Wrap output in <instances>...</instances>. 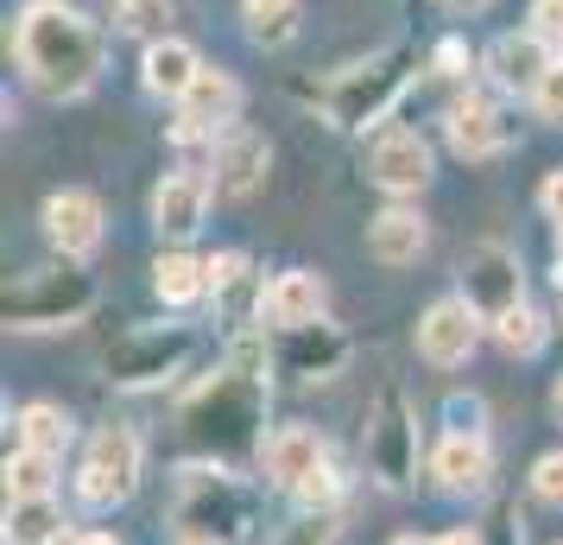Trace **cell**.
I'll use <instances>...</instances> for the list:
<instances>
[{
  "label": "cell",
  "mask_w": 563,
  "mask_h": 545,
  "mask_svg": "<svg viewBox=\"0 0 563 545\" xmlns=\"http://www.w3.org/2000/svg\"><path fill=\"white\" fill-rule=\"evenodd\" d=\"M13 57H20V70L38 96L70 102V96L96 89L108 64V39L70 0H26L20 20H13Z\"/></svg>",
  "instance_id": "obj_1"
},
{
  "label": "cell",
  "mask_w": 563,
  "mask_h": 545,
  "mask_svg": "<svg viewBox=\"0 0 563 545\" xmlns=\"http://www.w3.org/2000/svg\"><path fill=\"white\" fill-rule=\"evenodd\" d=\"M260 413H266V374L222 362L190 406H184V438L203 450V464H234L247 450H266L260 438Z\"/></svg>",
  "instance_id": "obj_2"
},
{
  "label": "cell",
  "mask_w": 563,
  "mask_h": 545,
  "mask_svg": "<svg viewBox=\"0 0 563 545\" xmlns=\"http://www.w3.org/2000/svg\"><path fill=\"white\" fill-rule=\"evenodd\" d=\"M260 501L254 489L234 476L229 464H184L178 469V501H172V526H178L184 539H216V545H234L247 539V526H254Z\"/></svg>",
  "instance_id": "obj_3"
},
{
  "label": "cell",
  "mask_w": 563,
  "mask_h": 545,
  "mask_svg": "<svg viewBox=\"0 0 563 545\" xmlns=\"http://www.w3.org/2000/svg\"><path fill=\"white\" fill-rule=\"evenodd\" d=\"M411 77H418V52H411V45H386V52L361 57V64L335 70V77L323 83V115L349 133L380 128L386 115L399 108V96L411 89Z\"/></svg>",
  "instance_id": "obj_4"
},
{
  "label": "cell",
  "mask_w": 563,
  "mask_h": 545,
  "mask_svg": "<svg viewBox=\"0 0 563 545\" xmlns=\"http://www.w3.org/2000/svg\"><path fill=\"white\" fill-rule=\"evenodd\" d=\"M0 312L13 330H64V324H82L96 312V273H82L77 260L64 266H45V273H26L20 286H7Z\"/></svg>",
  "instance_id": "obj_5"
},
{
  "label": "cell",
  "mask_w": 563,
  "mask_h": 545,
  "mask_svg": "<svg viewBox=\"0 0 563 545\" xmlns=\"http://www.w3.org/2000/svg\"><path fill=\"white\" fill-rule=\"evenodd\" d=\"M190 356H197V330L190 324H140V330H128V337H114L102 349V374L114 388H158Z\"/></svg>",
  "instance_id": "obj_6"
},
{
  "label": "cell",
  "mask_w": 563,
  "mask_h": 545,
  "mask_svg": "<svg viewBox=\"0 0 563 545\" xmlns=\"http://www.w3.org/2000/svg\"><path fill=\"white\" fill-rule=\"evenodd\" d=\"M140 469H146V444L133 425H102L89 450H82V469H77V494L89 508H114L140 489Z\"/></svg>",
  "instance_id": "obj_7"
},
{
  "label": "cell",
  "mask_w": 563,
  "mask_h": 545,
  "mask_svg": "<svg viewBox=\"0 0 563 545\" xmlns=\"http://www.w3.org/2000/svg\"><path fill=\"white\" fill-rule=\"evenodd\" d=\"M367 476L380 489H411L418 476V418H411V400L399 388H380L374 400V418H367Z\"/></svg>",
  "instance_id": "obj_8"
},
{
  "label": "cell",
  "mask_w": 563,
  "mask_h": 545,
  "mask_svg": "<svg viewBox=\"0 0 563 545\" xmlns=\"http://www.w3.org/2000/svg\"><path fill=\"white\" fill-rule=\"evenodd\" d=\"M462 298L475 305L482 324H500L507 312L526 305V266H519L507 241H475L462 254Z\"/></svg>",
  "instance_id": "obj_9"
},
{
  "label": "cell",
  "mask_w": 563,
  "mask_h": 545,
  "mask_svg": "<svg viewBox=\"0 0 563 545\" xmlns=\"http://www.w3.org/2000/svg\"><path fill=\"white\" fill-rule=\"evenodd\" d=\"M443 133H450V146H456L462 159H494L519 140V121L507 115L500 96L468 89V96H456V102L443 108Z\"/></svg>",
  "instance_id": "obj_10"
},
{
  "label": "cell",
  "mask_w": 563,
  "mask_h": 545,
  "mask_svg": "<svg viewBox=\"0 0 563 545\" xmlns=\"http://www.w3.org/2000/svg\"><path fill=\"white\" fill-rule=\"evenodd\" d=\"M367 178L380 184L386 197H418V190L431 184V146H424V133H411V128L374 133V146H367Z\"/></svg>",
  "instance_id": "obj_11"
},
{
  "label": "cell",
  "mask_w": 563,
  "mask_h": 545,
  "mask_svg": "<svg viewBox=\"0 0 563 545\" xmlns=\"http://www.w3.org/2000/svg\"><path fill=\"white\" fill-rule=\"evenodd\" d=\"M475 342H482V317H475V305L468 298H437L431 312L418 317V356L431 368H462L468 356H475Z\"/></svg>",
  "instance_id": "obj_12"
},
{
  "label": "cell",
  "mask_w": 563,
  "mask_h": 545,
  "mask_svg": "<svg viewBox=\"0 0 563 545\" xmlns=\"http://www.w3.org/2000/svg\"><path fill=\"white\" fill-rule=\"evenodd\" d=\"M38 222H45V235H52V248L64 260L96 254L102 235H108V216H102V204H96L89 190H57V197H45Z\"/></svg>",
  "instance_id": "obj_13"
},
{
  "label": "cell",
  "mask_w": 563,
  "mask_h": 545,
  "mask_svg": "<svg viewBox=\"0 0 563 545\" xmlns=\"http://www.w3.org/2000/svg\"><path fill=\"white\" fill-rule=\"evenodd\" d=\"M330 312V286L310 273V266H285L273 286L260 292V317L273 330H305V324H323Z\"/></svg>",
  "instance_id": "obj_14"
},
{
  "label": "cell",
  "mask_w": 563,
  "mask_h": 545,
  "mask_svg": "<svg viewBox=\"0 0 563 545\" xmlns=\"http://www.w3.org/2000/svg\"><path fill=\"white\" fill-rule=\"evenodd\" d=\"M551 64H558V57H551V45H544L532 26L500 32V39L487 45V77H494V89H507V96H532Z\"/></svg>",
  "instance_id": "obj_15"
},
{
  "label": "cell",
  "mask_w": 563,
  "mask_h": 545,
  "mask_svg": "<svg viewBox=\"0 0 563 545\" xmlns=\"http://www.w3.org/2000/svg\"><path fill=\"white\" fill-rule=\"evenodd\" d=\"M342 362H349V337L335 330L330 317L305 324V330H279V368L291 381H330Z\"/></svg>",
  "instance_id": "obj_16"
},
{
  "label": "cell",
  "mask_w": 563,
  "mask_h": 545,
  "mask_svg": "<svg viewBox=\"0 0 563 545\" xmlns=\"http://www.w3.org/2000/svg\"><path fill=\"white\" fill-rule=\"evenodd\" d=\"M266 165H273V146H266V133L254 128H222L216 140V190L222 197H254L260 178H266Z\"/></svg>",
  "instance_id": "obj_17"
},
{
  "label": "cell",
  "mask_w": 563,
  "mask_h": 545,
  "mask_svg": "<svg viewBox=\"0 0 563 545\" xmlns=\"http://www.w3.org/2000/svg\"><path fill=\"white\" fill-rule=\"evenodd\" d=\"M209 190H216V184H209L203 172H172V178L153 190V229L165 235V241L197 235L203 216H209Z\"/></svg>",
  "instance_id": "obj_18"
},
{
  "label": "cell",
  "mask_w": 563,
  "mask_h": 545,
  "mask_svg": "<svg viewBox=\"0 0 563 545\" xmlns=\"http://www.w3.org/2000/svg\"><path fill=\"white\" fill-rule=\"evenodd\" d=\"M260 464H266V476H273L279 489H298L305 476H317V469L330 464V450L317 438V425H279V432L266 438V450H260Z\"/></svg>",
  "instance_id": "obj_19"
},
{
  "label": "cell",
  "mask_w": 563,
  "mask_h": 545,
  "mask_svg": "<svg viewBox=\"0 0 563 545\" xmlns=\"http://www.w3.org/2000/svg\"><path fill=\"white\" fill-rule=\"evenodd\" d=\"M431 476L443 494H482L487 482H494V450H487V438H450L431 450Z\"/></svg>",
  "instance_id": "obj_20"
},
{
  "label": "cell",
  "mask_w": 563,
  "mask_h": 545,
  "mask_svg": "<svg viewBox=\"0 0 563 545\" xmlns=\"http://www.w3.org/2000/svg\"><path fill=\"white\" fill-rule=\"evenodd\" d=\"M424 216L418 209H406V204H393V209H380L374 222H367V254L380 260V266H411V260L424 254Z\"/></svg>",
  "instance_id": "obj_21"
},
{
  "label": "cell",
  "mask_w": 563,
  "mask_h": 545,
  "mask_svg": "<svg viewBox=\"0 0 563 545\" xmlns=\"http://www.w3.org/2000/svg\"><path fill=\"white\" fill-rule=\"evenodd\" d=\"M140 70H146V89H153V96L184 102V96H190V83L203 77V57H197V45H184V39H153Z\"/></svg>",
  "instance_id": "obj_22"
},
{
  "label": "cell",
  "mask_w": 563,
  "mask_h": 545,
  "mask_svg": "<svg viewBox=\"0 0 563 545\" xmlns=\"http://www.w3.org/2000/svg\"><path fill=\"white\" fill-rule=\"evenodd\" d=\"M64 508L52 494H13L7 501V545H57L64 539Z\"/></svg>",
  "instance_id": "obj_23"
},
{
  "label": "cell",
  "mask_w": 563,
  "mask_h": 545,
  "mask_svg": "<svg viewBox=\"0 0 563 545\" xmlns=\"http://www.w3.org/2000/svg\"><path fill=\"white\" fill-rule=\"evenodd\" d=\"M184 121H203L209 133L216 128H234V108H241V83L229 77V70H209L203 64V77L190 83V96H184Z\"/></svg>",
  "instance_id": "obj_24"
},
{
  "label": "cell",
  "mask_w": 563,
  "mask_h": 545,
  "mask_svg": "<svg viewBox=\"0 0 563 545\" xmlns=\"http://www.w3.org/2000/svg\"><path fill=\"white\" fill-rule=\"evenodd\" d=\"M20 444L45 450V457H64L77 444V418L64 413V406H52V400H32L26 413H20Z\"/></svg>",
  "instance_id": "obj_25"
},
{
  "label": "cell",
  "mask_w": 563,
  "mask_h": 545,
  "mask_svg": "<svg viewBox=\"0 0 563 545\" xmlns=\"http://www.w3.org/2000/svg\"><path fill=\"white\" fill-rule=\"evenodd\" d=\"M153 286L165 305H197L209 292V260H190V254H158L153 266Z\"/></svg>",
  "instance_id": "obj_26"
},
{
  "label": "cell",
  "mask_w": 563,
  "mask_h": 545,
  "mask_svg": "<svg viewBox=\"0 0 563 545\" xmlns=\"http://www.w3.org/2000/svg\"><path fill=\"white\" fill-rule=\"evenodd\" d=\"M172 0H114V32H128V39H172Z\"/></svg>",
  "instance_id": "obj_27"
},
{
  "label": "cell",
  "mask_w": 563,
  "mask_h": 545,
  "mask_svg": "<svg viewBox=\"0 0 563 545\" xmlns=\"http://www.w3.org/2000/svg\"><path fill=\"white\" fill-rule=\"evenodd\" d=\"M57 469V457H45V450H26V444H20V450H13V457H7V501H13V494H52V476Z\"/></svg>",
  "instance_id": "obj_28"
},
{
  "label": "cell",
  "mask_w": 563,
  "mask_h": 545,
  "mask_svg": "<svg viewBox=\"0 0 563 545\" xmlns=\"http://www.w3.org/2000/svg\"><path fill=\"white\" fill-rule=\"evenodd\" d=\"M335 533H342L335 508H298V520H291V526H279L266 545H335Z\"/></svg>",
  "instance_id": "obj_29"
},
{
  "label": "cell",
  "mask_w": 563,
  "mask_h": 545,
  "mask_svg": "<svg viewBox=\"0 0 563 545\" xmlns=\"http://www.w3.org/2000/svg\"><path fill=\"white\" fill-rule=\"evenodd\" d=\"M494 337H500L507 356H538V349H544V317H538L532 305H519V312H507L494 324Z\"/></svg>",
  "instance_id": "obj_30"
},
{
  "label": "cell",
  "mask_w": 563,
  "mask_h": 545,
  "mask_svg": "<svg viewBox=\"0 0 563 545\" xmlns=\"http://www.w3.org/2000/svg\"><path fill=\"white\" fill-rule=\"evenodd\" d=\"M247 20L260 45H285L298 32V0H247Z\"/></svg>",
  "instance_id": "obj_31"
},
{
  "label": "cell",
  "mask_w": 563,
  "mask_h": 545,
  "mask_svg": "<svg viewBox=\"0 0 563 545\" xmlns=\"http://www.w3.org/2000/svg\"><path fill=\"white\" fill-rule=\"evenodd\" d=\"M443 418H450V432H456V438H487V406L475 400V393H450Z\"/></svg>",
  "instance_id": "obj_32"
},
{
  "label": "cell",
  "mask_w": 563,
  "mask_h": 545,
  "mask_svg": "<svg viewBox=\"0 0 563 545\" xmlns=\"http://www.w3.org/2000/svg\"><path fill=\"white\" fill-rule=\"evenodd\" d=\"M291 494H298V508H335V501H342V476H335V464H323L317 476H305Z\"/></svg>",
  "instance_id": "obj_33"
},
{
  "label": "cell",
  "mask_w": 563,
  "mask_h": 545,
  "mask_svg": "<svg viewBox=\"0 0 563 545\" xmlns=\"http://www.w3.org/2000/svg\"><path fill=\"white\" fill-rule=\"evenodd\" d=\"M532 494L551 501V508H563V450H544L532 464Z\"/></svg>",
  "instance_id": "obj_34"
},
{
  "label": "cell",
  "mask_w": 563,
  "mask_h": 545,
  "mask_svg": "<svg viewBox=\"0 0 563 545\" xmlns=\"http://www.w3.org/2000/svg\"><path fill=\"white\" fill-rule=\"evenodd\" d=\"M532 108H538V121L563 128V64H551V70H544V83L532 89Z\"/></svg>",
  "instance_id": "obj_35"
},
{
  "label": "cell",
  "mask_w": 563,
  "mask_h": 545,
  "mask_svg": "<svg viewBox=\"0 0 563 545\" xmlns=\"http://www.w3.org/2000/svg\"><path fill=\"white\" fill-rule=\"evenodd\" d=\"M532 32L544 45H563V0H532Z\"/></svg>",
  "instance_id": "obj_36"
},
{
  "label": "cell",
  "mask_w": 563,
  "mask_h": 545,
  "mask_svg": "<svg viewBox=\"0 0 563 545\" xmlns=\"http://www.w3.org/2000/svg\"><path fill=\"white\" fill-rule=\"evenodd\" d=\"M431 64H437V77H468V45L462 39H443L431 52Z\"/></svg>",
  "instance_id": "obj_37"
},
{
  "label": "cell",
  "mask_w": 563,
  "mask_h": 545,
  "mask_svg": "<svg viewBox=\"0 0 563 545\" xmlns=\"http://www.w3.org/2000/svg\"><path fill=\"white\" fill-rule=\"evenodd\" d=\"M538 204H544V216H551V222H563V172H551V178L538 184Z\"/></svg>",
  "instance_id": "obj_38"
},
{
  "label": "cell",
  "mask_w": 563,
  "mask_h": 545,
  "mask_svg": "<svg viewBox=\"0 0 563 545\" xmlns=\"http://www.w3.org/2000/svg\"><path fill=\"white\" fill-rule=\"evenodd\" d=\"M57 545H121V539H114V533H64Z\"/></svg>",
  "instance_id": "obj_39"
},
{
  "label": "cell",
  "mask_w": 563,
  "mask_h": 545,
  "mask_svg": "<svg viewBox=\"0 0 563 545\" xmlns=\"http://www.w3.org/2000/svg\"><path fill=\"white\" fill-rule=\"evenodd\" d=\"M437 545H482V533H475V526H456V533H443Z\"/></svg>",
  "instance_id": "obj_40"
},
{
  "label": "cell",
  "mask_w": 563,
  "mask_h": 545,
  "mask_svg": "<svg viewBox=\"0 0 563 545\" xmlns=\"http://www.w3.org/2000/svg\"><path fill=\"white\" fill-rule=\"evenodd\" d=\"M450 7H456V13H482L487 0H450Z\"/></svg>",
  "instance_id": "obj_41"
},
{
  "label": "cell",
  "mask_w": 563,
  "mask_h": 545,
  "mask_svg": "<svg viewBox=\"0 0 563 545\" xmlns=\"http://www.w3.org/2000/svg\"><path fill=\"white\" fill-rule=\"evenodd\" d=\"M551 406H558V418H563V374H558V393H551Z\"/></svg>",
  "instance_id": "obj_42"
},
{
  "label": "cell",
  "mask_w": 563,
  "mask_h": 545,
  "mask_svg": "<svg viewBox=\"0 0 563 545\" xmlns=\"http://www.w3.org/2000/svg\"><path fill=\"white\" fill-rule=\"evenodd\" d=\"M558 280H563V222H558Z\"/></svg>",
  "instance_id": "obj_43"
},
{
  "label": "cell",
  "mask_w": 563,
  "mask_h": 545,
  "mask_svg": "<svg viewBox=\"0 0 563 545\" xmlns=\"http://www.w3.org/2000/svg\"><path fill=\"white\" fill-rule=\"evenodd\" d=\"M393 545H437V539H411V533H406V539H393Z\"/></svg>",
  "instance_id": "obj_44"
},
{
  "label": "cell",
  "mask_w": 563,
  "mask_h": 545,
  "mask_svg": "<svg viewBox=\"0 0 563 545\" xmlns=\"http://www.w3.org/2000/svg\"><path fill=\"white\" fill-rule=\"evenodd\" d=\"M184 545H216V539H184Z\"/></svg>",
  "instance_id": "obj_45"
},
{
  "label": "cell",
  "mask_w": 563,
  "mask_h": 545,
  "mask_svg": "<svg viewBox=\"0 0 563 545\" xmlns=\"http://www.w3.org/2000/svg\"><path fill=\"white\" fill-rule=\"evenodd\" d=\"M558 64H563V45H558Z\"/></svg>",
  "instance_id": "obj_46"
}]
</instances>
